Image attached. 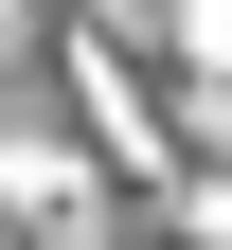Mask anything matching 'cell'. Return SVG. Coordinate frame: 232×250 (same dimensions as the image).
Here are the masks:
<instances>
[{
    "instance_id": "6da1fadb",
    "label": "cell",
    "mask_w": 232,
    "mask_h": 250,
    "mask_svg": "<svg viewBox=\"0 0 232 250\" xmlns=\"http://www.w3.org/2000/svg\"><path fill=\"white\" fill-rule=\"evenodd\" d=\"M196 54H232V0H196Z\"/></svg>"
}]
</instances>
